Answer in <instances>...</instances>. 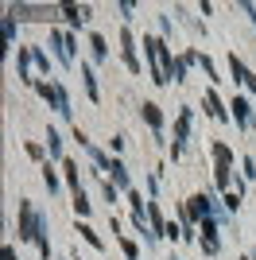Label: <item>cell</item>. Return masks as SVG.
I'll return each instance as SVG.
<instances>
[{
  "label": "cell",
  "mask_w": 256,
  "mask_h": 260,
  "mask_svg": "<svg viewBox=\"0 0 256 260\" xmlns=\"http://www.w3.org/2000/svg\"><path fill=\"white\" fill-rule=\"evenodd\" d=\"M20 241H35L39 245V256L51 260V237H47V217L27 202L20 198Z\"/></svg>",
  "instance_id": "obj_1"
},
{
  "label": "cell",
  "mask_w": 256,
  "mask_h": 260,
  "mask_svg": "<svg viewBox=\"0 0 256 260\" xmlns=\"http://www.w3.org/2000/svg\"><path fill=\"white\" fill-rule=\"evenodd\" d=\"M144 54L151 58V82L155 86H167L175 78V58H171V47L155 35H144Z\"/></svg>",
  "instance_id": "obj_2"
},
{
  "label": "cell",
  "mask_w": 256,
  "mask_h": 260,
  "mask_svg": "<svg viewBox=\"0 0 256 260\" xmlns=\"http://www.w3.org/2000/svg\"><path fill=\"white\" fill-rule=\"evenodd\" d=\"M35 93H39L43 101H51L54 113H58L62 120H70V113H74V109H70V98H66V89L58 86V82H35Z\"/></svg>",
  "instance_id": "obj_3"
},
{
  "label": "cell",
  "mask_w": 256,
  "mask_h": 260,
  "mask_svg": "<svg viewBox=\"0 0 256 260\" xmlns=\"http://www.w3.org/2000/svg\"><path fill=\"white\" fill-rule=\"evenodd\" d=\"M229 109H233V120H237L241 132H256V113H252V105H248V98L237 93V98L229 101Z\"/></svg>",
  "instance_id": "obj_4"
},
{
  "label": "cell",
  "mask_w": 256,
  "mask_h": 260,
  "mask_svg": "<svg viewBox=\"0 0 256 260\" xmlns=\"http://www.w3.org/2000/svg\"><path fill=\"white\" fill-rule=\"evenodd\" d=\"M190 120H194L190 109H182L179 120H175V144H171V155H175V159L186 152V140H190Z\"/></svg>",
  "instance_id": "obj_5"
},
{
  "label": "cell",
  "mask_w": 256,
  "mask_h": 260,
  "mask_svg": "<svg viewBox=\"0 0 256 260\" xmlns=\"http://www.w3.org/2000/svg\"><path fill=\"white\" fill-rule=\"evenodd\" d=\"M51 43H54L58 62H62V66H74V35H70V31H58V27H51Z\"/></svg>",
  "instance_id": "obj_6"
},
{
  "label": "cell",
  "mask_w": 256,
  "mask_h": 260,
  "mask_svg": "<svg viewBox=\"0 0 256 260\" xmlns=\"http://www.w3.org/2000/svg\"><path fill=\"white\" fill-rule=\"evenodd\" d=\"M120 58H124L128 74H140V70H144V66H140V58H136V39H132V27H120Z\"/></svg>",
  "instance_id": "obj_7"
},
{
  "label": "cell",
  "mask_w": 256,
  "mask_h": 260,
  "mask_svg": "<svg viewBox=\"0 0 256 260\" xmlns=\"http://www.w3.org/2000/svg\"><path fill=\"white\" fill-rule=\"evenodd\" d=\"M198 229H202V237H198V245H202V252L206 256H217L221 252V241H217V221H198Z\"/></svg>",
  "instance_id": "obj_8"
},
{
  "label": "cell",
  "mask_w": 256,
  "mask_h": 260,
  "mask_svg": "<svg viewBox=\"0 0 256 260\" xmlns=\"http://www.w3.org/2000/svg\"><path fill=\"white\" fill-rule=\"evenodd\" d=\"M229 70H233V78H237L245 89H252V98H256V74L248 70L245 62H241V58H237V54H229Z\"/></svg>",
  "instance_id": "obj_9"
},
{
  "label": "cell",
  "mask_w": 256,
  "mask_h": 260,
  "mask_svg": "<svg viewBox=\"0 0 256 260\" xmlns=\"http://www.w3.org/2000/svg\"><path fill=\"white\" fill-rule=\"evenodd\" d=\"M62 16L70 20V27H82V23L93 16V8H89V4H62Z\"/></svg>",
  "instance_id": "obj_10"
},
{
  "label": "cell",
  "mask_w": 256,
  "mask_h": 260,
  "mask_svg": "<svg viewBox=\"0 0 256 260\" xmlns=\"http://www.w3.org/2000/svg\"><path fill=\"white\" fill-rule=\"evenodd\" d=\"M140 113H144V120L151 124V132L159 136V132H163V113H159V105H155V101H144V109H140Z\"/></svg>",
  "instance_id": "obj_11"
},
{
  "label": "cell",
  "mask_w": 256,
  "mask_h": 260,
  "mask_svg": "<svg viewBox=\"0 0 256 260\" xmlns=\"http://www.w3.org/2000/svg\"><path fill=\"white\" fill-rule=\"evenodd\" d=\"M202 109H206V113H210L213 120H225V109H221V98H217V93H213V89H206V93H202Z\"/></svg>",
  "instance_id": "obj_12"
},
{
  "label": "cell",
  "mask_w": 256,
  "mask_h": 260,
  "mask_svg": "<svg viewBox=\"0 0 256 260\" xmlns=\"http://www.w3.org/2000/svg\"><path fill=\"white\" fill-rule=\"evenodd\" d=\"M27 62H31V47H20V54H16V74H20V82L35 86V78L27 74Z\"/></svg>",
  "instance_id": "obj_13"
},
{
  "label": "cell",
  "mask_w": 256,
  "mask_h": 260,
  "mask_svg": "<svg viewBox=\"0 0 256 260\" xmlns=\"http://www.w3.org/2000/svg\"><path fill=\"white\" fill-rule=\"evenodd\" d=\"M210 155H213V163H217V167H233V148H229V144H210Z\"/></svg>",
  "instance_id": "obj_14"
},
{
  "label": "cell",
  "mask_w": 256,
  "mask_h": 260,
  "mask_svg": "<svg viewBox=\"0 0 256 260\" xmlns=\"http://www.w3.org/2000/svg\"><path fill=\"white\" fill-rule=\"evenodd\" d=\"M109 175H113V183H117V190H124V194H128V190H132V183H128V167H124V163H120V159H113V167H109Z\"/></svg>",
  "instance_id": "obj_15"
},
{
  "label": "cell",
  "mask_w": 256,
  "mask_h": 260,
  "mask_svg": "<svg viewBox=\"0 0 256 260\" xmlns=\"http://www.w3.org/2000/svg\"><path fill=\"white\" fill-rule=\"evenodd\" d=\"M62 171H66L70 190H74V194H82V175H78V163H74V159H62Z\"/></svg>",
  "instance_id": "obj_16"
},
{
  "label": "cell",
  "mask_w": 256,
  "mask_h": 260,
  "mask_svg": "<svg viewBox=\"0 0 256 260\" xmlns=\"http://www.w3.org/2000/svg\"><path fill=\"white\" fill-rule=\"evenodd\" d=\"M82 82H85V98L101 101V93H97V78H93V70H89V62H82Z\"/></svg>",
  "instance_id": "obj_17"
},
{
  "label": "cell",
  "mask_w": 256,
  "mask_h": 260,
  "mask_svg": "<svg viewBox=\"0 0 256 260\" xmlns=\"http://www.w3.org/2000/svg\"><path fill=\"white\" fill-rule=\"evenodd\" d=\"M89 51H93V58H97V62H105V58H109V43H105V35H89Z\"/></svg>",
  "instance_id": "obj_18"
},
{
  "label": "cell",
  "mask_w": 256,
  "mask_h": 260,
  "mask_svg": "<svg viewBox=\"0 0 256 260\" xmlns=\"http://www.w3.org/2000/svg\"><path fill=\"white\" fill-rule=\"evenodd\" d=\"M31 62L39 66V74H47V78H51V58L43 54V47H31Z\"/></svg>",
  "instance_id": "obj_19"
},
{
  "label": "cell",
  "mask_w": 256,
  "mask_h": 260,
  "mask_svg": "<svg viewBox=\"0 0 256 260\" xmlns=\"http://www.w3.org/2000/svg\"><path fill=\"white\" fill-rule=\"evenodd\" d=\"M47 148H51V159H62V136H58V132H47Z\"/></svg>",
  "instance_id": "obj_20"
},
{
  "label": "cell",
  "mask_w": 256,
  "mask_h": 260,
  "mask_svg": "<svg viewBox=\"0 0 256 260\" xmlns=\"http://www.w3.org/2000/svg\"><path fill=\"white\" fill-rule=\"evenodd\" d=\"M89 210H93V206H89L85 190H82V194H74V214H78V217H89Z\"/></svg>",
  "instance_id": "obj_21"
},
{
  "label": "cell",
  "mask_w": 256,
  "mask_h": 260,
  "mask_svg": "<svg viewBox=\"0 0 256 260\" xmlns=\"http://www.w3.org/2000/svg\"><path fill=\"white\" fill-rule=\"evenodd\" d=\"M12 39H16V16H4V47H12Z\"/></svg>",
  "instance_id": "obj_22"
},
{
  "label": "cell",
  "mask_w": 256,
  "mask_h": 260,
  "mask_svg": "<svg viewBox=\"0 0 256 260\" xmlns=\"http://www.w3.org/2000/svg\"><path fill=\"white\" fill-rule=\"evenodd\" d=\"M117 241H120V249H124V256H128V260H140V249H136V241H128L124 233H120Z\"/></svg>",
  "instance_id": "obj_23"
},
{
  "label": "cell",
  "mask_w": 256,
  "mask_h": 260,
  "mask_svg": "<svg viewBox=\"0 0 256 260\" xmlns=\"http://www.w3.org/2000/svg\"><path fill=\"white\" fill-rule=\"evenodd\" d=\"M43 183H47V190H51V194L58 190V175L51 171V163H43Z\"/></svg>",
  "instance_id": "obj_24"
},
{
  "label": "cell",
  "mask_w": 256,
  "mask_h": 260,
  "mask_svg": "<svg viewBox=\"0 0 256 260\" xmlns=\"http://www.w3.org/2000/svg\"><path fill=\"white\" fill-rule=\"evenodd\" d=\"M78 233H82V237L89 241L93 249H101V237H97V233H93V229H89V225H82V221H78Z\"/></svg>",
  "instance_id": "obj_25"
},
{
  "label": "cell",
  "mask_w": 256,
  "mask_h": 260,
  "mask_svg": "<svg viewBox=\"0 0 256 260\" xmlns=\"http://www.w3.org/2000/svg\"><path fill=\"white\" fill-rule=\"evenodd\" d=\"M198 66L206 70V78H210V82H217V70H213V62L206 58V54H198Z\"/></svg>",
  "instance_id": "obj_26"
},
{
  "label": "cell",
  "mask_w": 256,
  "mask_h": 260,
  "mask_svg": "<svg viewBox=\"0 0 256 260\" xmlns=\"http://www.w3.org/2000/svg\"><path fill=\"white\" fill-rule=\"evenodd\" d=\"M23 152H27V155H31V159H43V148H39V144H31V140H27V144H23Z\"/></svg>",
  "instance_id": "obj_27"
},
{
  "label": "cell",
  "mask_w": 256,
  "mask_h": 260,
  "mask_svg": "<svg viewBox=\"0 0 256 260\" xmlns=\"http://www.w3.org/2000/svg\"><path fill=\"white\" fill-rule=\"evenodd\" d=\"M237 8H241V12H245V16H248V20H252V27H256V8H252V4H248V0H241V4H237Z\"/></svg>",
  "instance_id": "obj_28"
},
{
  "label": "cell",
  "mask_w": 256,
  "mask_h": 260,
  "mask_svg": "<svg viewBox=\"0 0 256 260\" xmlns=\"http://www.w3.org/2000/svg\"><path fill=\"white\" fill-rule=\"evenodd\" d=\"M117 8H120V16H132V12H136V4H132V0H120Z\"/></svg>",
  "instance_id": "obj_29"
},
{
  "label": "cell",
  "mask_w": 256,
  "mask_h": 260,
  "mask_svg": "<svg viewBox=\"0 0 256 260\" xmlns=\"http://www.w3.org/2000/svg\"><path fill=\"white\" fill-rule=\"evenodd\" d=\"M4 260H16V249H12V245H4Z\"/></svg>",
  "instance_id": "obj_30"
},
{
  "label": "cell",
  "mask_w": 256,
  "mask_h": 260,
  "mask_svg": "<svg viewBox=\"0 0 256 260\" xmlns=\"http://www.w3.org/2000/svg\"><path fill=\"white\" fill-rule=\"evenodd\" d=\"M74 260H82V256H78V252H74Z\"/></svg>",
  "instance_id": "obj_31"
}]
</instances>
